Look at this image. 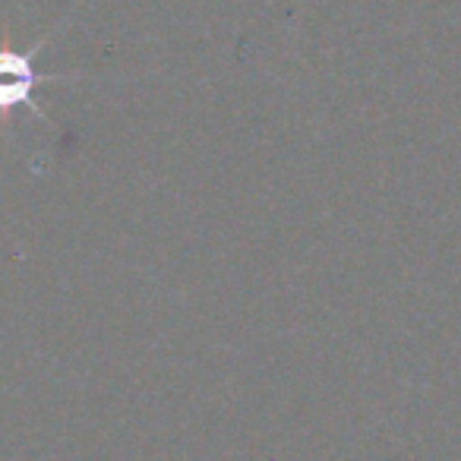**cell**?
<instances>
[{"instance_id": "6da1fadb", "label": "cell", "mask_w": 461, "mask_h": 461, "mask_svg": "<svg viewBox=\"0 0 461 461\" xmlns=\"http://www.w3.org/2000/svg\"><path fill=\"white\" fill-rule=\"evenodd\" d=\"M67 23H58L48 35H41L35 45L29 48H14L10 45V32L4 29V41H0V123L7 127L10 114L16 108L32 111L39 121H48L51 117L41 111V104L35 102V89L45 83H77V79H86L79 73H39L35 70V58L41 54V48L54 39V35L64 29Z\"/></svg>"}]
</instances>
